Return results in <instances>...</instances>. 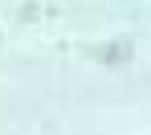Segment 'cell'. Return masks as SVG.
Listing matches in <instances>:
<instances>
[{
  "mask_svg": "<svg viewBox=\"0 0 151 135\" xmlns=\"http://www.w3.org/2000/svg\"><path fill=\"white\" fill-rule=\"evenodd\" d=\"M37 12H41L37 4H25V8H21V17H25V21H37Z\"/></svg>",
  "mask_w": 151,
  "mask_h": 135,
  "instance_id": "cell-2",
  "label": "cell"
},
{
  "mask_svg": "<svg viewBox=\"0 0 151 135\" xmlns=\"http://www.w3.org/2000/svg\"><path fill=\"white\" fill-rule=\"evenodd\" d=\"M131 41H106V45H94V57L106 61V66H127L131 61Z\"/></svg>",
  "mask_w": 151,
  "mask_h": 135,
  "instance_id": "cell-1",
  "label": "cell"
}]
</instances>
